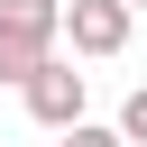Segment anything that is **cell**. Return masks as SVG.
Here are the masks:
<instances>
[{"label": "cell", "mask_w": 147, "mask_h": 147, "mask_svg": "<svg viewBox=\"0 0 147 147\" xmlns=\"http://www.w3.org/2000/svg\"><path fill=\"white\" fill-rule=\"evenodd\" d=\"M64 46V0H0V83H37Z\"/></svg>", "instance_id": "obj_1"}, {"label": "cell", "mask_w": 147, "mask_h": 147, "mask_svg": "<svg viewBox=\"0 0 147 147\" xmlns=\"http://www.w3.org/2000/svg\"><path fill=\"white\" fill-rule=\"evenodd\" d=\"M64 46L92 55V64L119 55V46H129V9H119V0H64Z\"/></svg>", "instance_id": "obj_2"}, {"label": "cell", "mask_w": 147, "mask_h": 147, "mask_svg": "<svg viewBox=\"0 0 147 147\" xmlns=\"http://www.w3.org/2000/svg\"><path fill=\"white\" fill-rule=\"evenodd\" d=\"M18 101H28V119H46L55 138H64V129H83V74H74L64 55H55V64H46V74H37Z\"/></svg>", "instance_id": "obj_3"}, {"label": "cell", "mask_w": 147, "mask_h": 147, "mask_svg": "<svg viewBox=\"0 0 147 147\" xmlns=\"http://www.w3.org/2000/svg\"><path fill=\"white\" fill-rule=\"evenodd\" d=\"M110 129H119V147H147V83L119 101V119H110Z\"/></svg>", "instance_id": "obj_4"}, {"label": "cell", "mask_w": 147, "mask_h": 147, "mask_svg": "<svg viewBox=\"0 0 147 147\" xmlns=\"http://www.w3.org/2000/svg\"><path fill=\"white\" fill-rule=\"evenodd\" d=\"M64 147H119V129H101V119H83V129H64Z\"/></svg>", "instance_id": "obj_5"}, {"label": "cell", "mask_w": 147, "mask_h": 147, "mask_svg": "<svg viewBox=\"0 0 147 147\" xmlns=\"http://www.w3.org/2000/svg\"><path fill=\"white\" fill-rule=\"evenodd\" d=\"M119 9H129V18H138V9H147V0H119Z\"/></svg>", "instance_id": "obj_6"}]
</instances>
